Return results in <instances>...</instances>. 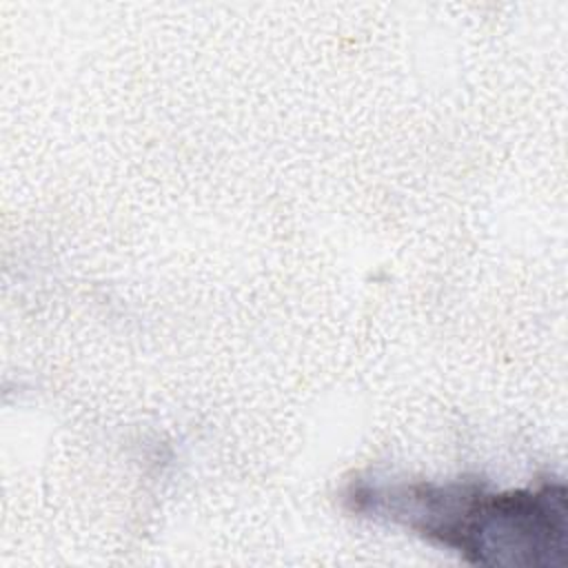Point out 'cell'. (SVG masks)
<instances>
[{"label": "cell", "instance_id": "1", "mask_svg": "<svg viewBox=\"0 0 568 568\" xmlns=\"http://www.w3.org/2000/svg\"><path fill=\"white\" fill-rule=\"evenodd\" d=\"M353 508L402 524L477 564L557 566L568 526L561 484L488 493L477 484L359 486Z\"/></svg>", "mask_w": 568, "mask_h": 568}]
</instances>
